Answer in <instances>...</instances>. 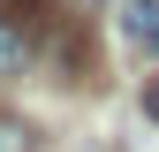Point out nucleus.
<instances>
[{"instance_id": "nucleus-1", "label": "nucleus", "mask_w": 159, "mask_h": 152, "mask_svg": "<svg viewBox=\"0 0 159 152\" xmlns=\"http://www.w3.org/2000/svg\"><path fill=\"white\" fill-rule=\"evenodd\" d=\"M121 38H129V53L159 61V0H129L121 8Z\"/></svg>"}, {"instance_id": "nucleus-2", "label": "nucleus", "mask_w": 159, "mask_h": 152, "mask_svg": "<svg viewBox=\"0 0 159 152\" xmlns=\"http://www.w3.org/2000/svg\"><path fill=\"white\" fill-rule=\"evenodd\" d=\"M30 23H23V15H8V8H0V76H23L30 69Z\"/></svg>"}, {"instance_id": "nucleus-3", "label": "nucleus", "mask_w": 159, "mask_h": 152, "mask_svg": "<svg viewBox=\"0 0 159 152\" xmlns=\"http://www.w3.org/2000/svg\"><path fill=\"white\" fill-rule=\"evenodd\" d=\"M0 152H30V129H23V122H8V114H0Z\"/></svg>"}, {"instance_id": "nucleus-4", "label": "nucleus", "mask_w": 159, "mask_h": 152, "mask_svg": "<svg viewBox=\"0 0 159 152\" xmlns=\"http://www.w3.org/2000/svg\"><path fill=\"white\" fill-rule=\"evenodd\" d=\"M144 107H152V122H159V84H152V91H144Z\"/></svg>"}]
</instances>
